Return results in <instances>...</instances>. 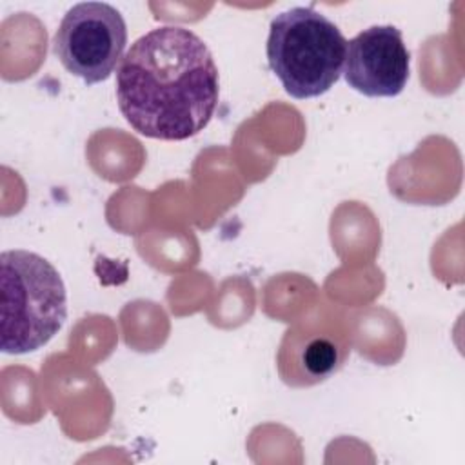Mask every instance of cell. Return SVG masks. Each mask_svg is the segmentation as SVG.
<instances>
[{
	"label": "cell",
	"instance_id": "cell-4",
	"mask_svg": "<svg viewBox=\"0 0 465 465\" xmlns=\"http://www.w3.org/2000/svg\"><path fill=\"white\" fill-rule=\"evenodd\" d=\"M127 44L122 13L105 2H80L62 18L53 51L62 65L85 84L109 78Z\"/></svg>",
	"mask_w": 465,
	"mask_h": 465
},
{
	"label": "cell",
	"instance_id": "cell-6",
	"mask_svg": "<svg viewBox=\"0 0 465 465\" xmlns=\"http://www.w3.org/2000/svg\"><path fill=\"white\" fill-rule=\"evenodd\" d=\"M349 338L331 327L302 322L289 329L278 351L282 380L292 387H309L334 374L349 356Z\"/></svg>",
	"mask_w": 465,
	"mask_h": 465
},
{
	"label": "cell",
	"instance_id": "cell-3",
	"mask_svg": "<svg viewBox=\"0 0 465 465\" xmlns=\"http://www.w3.org/2000/svg\"><path fill=\"white\" fill-rule=\"evenodd\" d=\"M347 40L312 7H291L271 20L267 62L287 94L298 100L327 93L340 78Z\"/></svg>",
	"mask_w": 465,
	"mask_h": 465
},
{
	"label": "cell",
	"instance_id": "cell-5",
	"mask_svg": "<svg viewBox=\"0 0 465 465\" xmlns=\"http://www.w3.org/2000/svg\"><path fill=\"white\" fill-rule=\"evenodd\" d=\"M409 64L401 31L394 25H372L347 42L343 74L365 96H396L407 85Z\"/></svg>",
	"mask_w": 465,
	"mask_h": 465
},
{
	"label": "cell",
	"instance_id": "cell-2",
	"mask_svg": "<svg viewBox=\"0 0 465 465\" xmlns=\"http://www.w3.org/2000/svg\"><path fill=\"white\" fill-rule=\"evenodd\" d=\"M0 347L25 354L44 347L67 318L60 272L36 252L5 251L0 256Z\"/></svg>",
	"mask_w": 465,
	"mask_h": 465
},
{
	"label": "cell",
	"instance_id": "cell-1",
	"mask_svg": "<svg viewBox=\"0 0 465 465\" xmlns=\"http://www.w3.org/2000/svg\"><path fill=\"white\" fill-rule=\"evenodd\" d=\"M220 82L205 42L180 25L142 35L116 71V100L143 136L185 140L200 133L218 104Z\"/></svg>",
	"mask_w": 465,
	"mask_h": 465
}]
</instances>
